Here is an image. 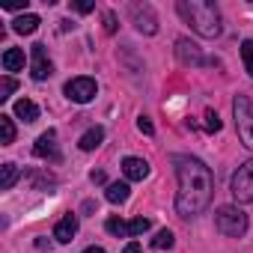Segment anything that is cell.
I'll return each instance as SVG.
<instances>
[{
	"instance_id": "484cf974",
	"label": "cell",
	"mask_w": 253,
	"mask_h": 253,
	"mask_svg": "<svg viewBox=\"0 0 253 253\" xmlns=\"http://www.w3.org/2000/svg\"><path fill=\"white\" fill-rule=\"evenodd\" d=\"M72 9H75V12H81V15H86V12H92V9H95V3H92V0H75Z\"/></svg>"
},
{
	"instance_id": "8fae6325",
	"label": "cell",
	"mask_w": 253,
	"mask_h": 253,
	"mask_svg": "<svg viewBox=\"0 0 253 253\" xmlns=\"http://www.w3.org/2000/svg\"><path fill=\"white\" fill-rule=\"evenodd\" d=\"M75 235H78V214H72V211H69V214H63V217H60V223L54 226V238H57L60 244H69Z\"/></svg>"
},
{
	"instance_id": "9c48e42d",
	"label": "cell",
	"mask_w": 253,
	"mask_h": 253,
	"mask_svg": "<svg viewBox=\"0 0 253 253\" xmlns=\"http://www.w3.org/2000/svg\"><path fill=\"white\" fill-rule=\"evenodd\" d=\"M33 155H36V158L60 161V155H57V131H54V128H48L45 134H39V140L33 143Z\"/></svg>"
},
{
	"instance_id": "7402d4cb",
	"label": "cell",
	"mask_w": 253,
	"mask_h": 253,
	"mask_svg": "<svg viewBox=\"0 0 253 253\" xmlns=\"http://www.w3.org/2000/svg\"><path fill=\"white\" fill-rule=\"evenodd\" d=\"M241 60H244L247 75L253 78V39H244V42H241Z\"/></svg>"
},
{
	"instance_id": "f546056e",
	"label": "cell",
	"mask_w": 253,
	"mask_h": 253,
	"mask_svg": "<svg viewBox=\"0 0 253 253\" xmlns=\"http://www.w3.org/2000/svg\"><path fill=\"white\" fill-rule=\"evenodd\" d=\"M122 253H140V244L137 241H131V244H125V250Z\"/></svg>"
},
{
	"instance_id": "2e32d148",
	"label": "cell",
	"mask_w": 253,
	"mask_h": 253,
	"mask_svg": "<svg viewBox=\"0 0 253 253\" xmlns=\"http://www.w3.org/2000/svg\"><path fill=\"white\" fill-rule=\"evenodd\" d=\"M3 69H6V72L24 69V51H21V48H6V51H3Z\"/></svg>"
},
{
	"instance_id": "d6986e66",
	"label": "cell",
	"mask_w": 253,
	"mask_h": 253,
	"mask_svg": "<svg viewBox=\"0 0 253 253\" xmlns=\"http://www.w3.org/2000/svg\"><path fill=\"white\" fill-rule=\"evenodd\" d=\"M18 182V167L15 164H3L0 167V191H9Z\"/></svg>"
},
{
	"instance_id": "52a82bcc",
	"label": "cell",
	"mask_w": 253,
	"mask_h": 253,
	"mask_svg": "<svg viewBox=\"0 0 253 253\" xmlns=\"http://www.w3.org/2000/svg\"><path fill=\"white\" fill-rule=\"evenodd\" d=\"M30 57H33V60H30V75H33V81H48V78L54 75V63L48 60V48H45L42 42H36Z\"/></svg>"
},
{
	"instance_id": "9a60e30c",
	"label": "cell",
	"mask_w": 253,
	"mask_h": 253,
	"mask_svg": "<svg viewBox=\"0 0 253 253\" xmlns=\"http://www.w3.org/2000/svg\"><path fill=\"white\" fill-rule=\"evenodd\" d=\"M15 116L24 119V122H36V119H39V107H36V101H30V98H18V101H15Z\"/></svg>"
},
{
	"instance_id": "8992f818",
	"label": "cell",
	"mask_w": 253,
	"mask_h": 253,
	"mask_svg": "<svg viewBox=\"0 0 253 253\" xmlns=\"http://www.w3.org/2000/svg\"><path fill=\"white\" fill-rule=\"evenodd\" d=\"M95 92H98V86H95L92 78H72V81L66 84V98L75 101V104H86V101H92Z\"/></svg>"
},
{
	"instance_id": "83f0119b",
	"label": "cell",
	"mask_w": 253,
	"mask_h": 253,
	"mask_svg": "<svg viewBox=\"0 0 253 253\" xmlns=\"http://www.w3.org/2000/svg\"><path fill=\"white\" fill-rule=\"evenodd\" d=\"M27 3H30V0H6V3H3V9H9V12H18V9H27Z\"/></svg>"
},
{
	"instance_id": "d6a6232c",
	"label": "cell",
	"mask_w": 253,
	"mask_h": 253,
	"mask_svg": "<svg viewBox=\"0 0 253 253\" xmlns=\"http://www.w3.org/2000/svg\"><path fill=\"white\" fill-rule=\"evenodd\" d=\"M84 253H104V250H101V247H86Z\"/></svg>"
},
{
	"instance_id": "5b68a950",
	"label": "cell",
	"mask_w": 253,
	"mask_h": 253,
	"mask_svg": "<svg viewBox=\"0 0 253 253\" xmlns=\"http://www.w3.org/2000/svg\"><path fill=\"white\" fill-rule=\"evenodd\" d=\"M229 191H232L235 203H253V158L244 161V164L232 173Z\"/></svg>"
},
{
	"instance_id": "4316f807",
	"label": "cell",
	"mask_w": 253,
	"mask_h": 253,
	"mask_svg": "<svg viewBox=\"0 0 253 253\" xmlns=\"http://www.w3.org/2000/svg\"><path fill=\"white\" fill-rule=\"evenodd\" d=\"M101 21H104V33H116V15L113 12H104Z\"/></svg>"
},
{
	"instance_id": "ac0fdd59",
	"label": "cell",
	"mask_w": 253,
	"mask_h": 253,
	"mask_svg": "<svg viewBox=\"0 0 253 253\" xmlns=\"http://www.w3.org/2000/svg\"><path fill=\"white\" fill-rule=\"evenodd\" d=\"M0 143H3V146L15 143V125H12L9 113H0Z\"/></svg>"
},
{
	"instance_id": "ba28073f",
	"label": "cell",
	"mask_w": 253,
	"mask_h": 253,
	"mask_svg": "<svg viewBox=\"0 0 253 253\" xmlns=\"http://www.w3.org/2000/svg\"><path fill=\"white\" fill-rule=\"evenodd\" d=\"M131 21H134V27H137L140 33H146V36L158 33V18H155L152 6H131Z\"/></svg>"
},
{
	"instance_id": "7c38bea8",
	"label": "cell",
	"mask_w": 253,
	"mask_h": 253,
	"mask_svg": "<svg viewBox=\"0 0 253 253\" xmlns=\"http://www.w3.org/2000/svg\"><path fill=\"white\" fill-rule=\"evenodd\" d=\"M122 173H125V179H131V182H143L149 176V164L143 158H125L122 161Z\"/></svg>"
},
{
	"instance_id": "4dcf8cb0",
	"label": "cell",
	"mask_w": 253,
	"mask_h": 253,
	"mask_svg": "<svg viewBox=\"0 0 253 253\" xmlns=\"http://www.w3.org/2000/svg\"><path fill=\"white\" fill-rule=\"evenodd\" d=\"M89 179H92V182H104V173H101V170H92Z\"/></svg>"
},
{
	"instance_id": "d4e9b609",
	"label": "cell",
	"mask_w": 253,
	"mask_h": 253,
	"mask_svg": "<svg viewBox=\"0 0 253 253\" xmlns=\"http://www.w3.org/2000/svg\"><path fill=\"white\" fill-rule=\"evenodd\" d=\"M206 128H209L211 134H214V131H220V116H217V113H214L211 107L206 110Z\"/></svg>"
},
{
	"instance_id": "1f68e13d",
	"label": "cell",
	"mask_w": 253,
	"mask_h": 253,
	"mask_svg": "<svg viewBox=\"0 0 253 253\" xmlns=\"http://www.w3.org/2000/svg\"><path fill=\"white\" fill-rule=\"evenodd\" d=\"M36 247H39V250H51V244H48L45 238H39V241H36Z\"/></svg>"
},
{
	"instance_id": "f1b7e54d",
	"label": "cell",
	"mask_w": 253,
	"mask_h": 253,
	"mask_svg": "<svg viewBox=\"0 0 253 253\" xmlns=\"http://www.w3.org/2000/svg\"><path fill=\"white\" fill-rule=\"evenodd\" d=\"M137 128H140L143 134H155V128H152V122H149L146 116H140V119H137Z\"/></svg>"
},
{
	"instance_id": "cb8c5ba5",
	"label": "cell",
	"mask_w": 253,
	"mask_h": 253,
	"mask_svg": "<svg viewBox=\"0 0 253 253\" xmlns=\"http://www.w3.org/2000/svg\"><path fill=\"white\" fill-rule=\"evenodd\" d=\"M149 226H152V223H149V217H134V220L128 223V235H131V238H134V235H143Z\"/></svg>"
},
{
	"instance_id": "3957f363",
	"label": "cell",
	"mask_w": 253,
	"mask_h": 253,
	"mask_svg": "<svg viewBox=\"0 0 253 253\" xmlns=\"http://www.w3.org/2000/svg\"><path fill=\"white\" fill-rule=\"evenodd\" d=\"M214 226L229 238H241L247 232V214L238 206H220L214 211Z\"/></svg>"
},
{
	"instance_id": "277c9868",
	"label": "cell",
	"mask_w": 253,
	"mask_h": 253,
	"mask_svg": "<svg viewBox=\"0 0 253 253\" xmlns=\"http://www.w3.org/2000/svg\"><path fill=\"white\" fill-rule=\"evenodd\" d=\"M232 113H235V128H238V137L247 149H253V110H250V98L247 95H238L232 101Z\"/></svg>"
},
{
	"instance_id": "ffe728a7",
	"label": "cell",
	"mask_w": 253,
	"mask_h": 253,
	"mask_svg": "<svg viewBox=\"0 0 253 253\" xmlns=\"http://www.w3.org/2000/svg\"><path fill=\"white\" fill-rule=\"evenodd\" d=\"M107 232L110 235H116V238H125V235H128V223H125L122 217H107Z\"/></svg>"
},
{
	"instance_id": "30bf717a",
	"label": "cell",
	"mask_w": 253,
	"mask_h": 253,
	"mask_svg": "<svg viewBox=\"0 0 253 253\" xmlns=\"http://www.w3.org/2000/svg\"><path fill=\"white\" fill-rule=\"evenodd\" d=\"M176 57L182 66H200L203 63V54L191 39H176Z\"/></svg>"
},
{
	"instance_id": "6da1fadb",
	"label": "cell",
	"mask_w": 253,
	"mask_h": 253,
	"mask_svg": "<svg viewBox=\"0 0 253 253\" xmlns=\"http://www.w3.org/2000/svg\"><path fill=\"white\" fill-rule=\"evenodd\" d=\"M176 179H179V191H176V211L179 217H197L209 209L211 194H214V176L211 170L191 155H176Z\"/></svg>"
},
{
	"instance_id": "44dd1931",
	"label": "cell",
	"mask_w": 253,
	"mask_h": 253,
	"mask_svg": "<svg viewBox=\"0 0 253 253\" xmlns=\"http://www.w3.org/2000/svg\"><path fill=\"white\" fill-rule=\"evenodd\" d=\"M155 250H170L173 247V232L170 229H161V232H155V238L149 241Z\"/></svg>"
},
{
	"instance_id": "603a6c76",
	"label": "cell",
	"mask_w": 253,
	"mask_h": 253,
	"mask_svg": "<svg viewBox=\"0 0 253 253\" xmlns=\"http://www.w3.org/2000/svg\"><path fill=\"white\" fill-rule=\"evenodd\" d=\"M15 89H18V81L9 78V75H3V81H0V101H6Z\"/></svg>"
},
{
	"instance_id": "7a4b0ae2",
	"label": "cell",
	"mask_w": 253,
	"mask_h": 253,
	"mask_svg": "<svg viewBox=\"0 0 253 253\" xmlns=\"http://www.w3.org/2000/svg\"><path fill=\"white\" fill-rule=\"evenodd\" d=\"M179 15L194 27V33H200L203 39H214L220 36V12L211 0H179L176 3Z\"/></svg>"
},
{
	"instance_id": "5bb4252c",
	"label": "cell",
	"mask_w": 253,
	"mask_h": 253,
	"mask_svg": "<svg viewBox=\"0 0 253 253\" xmlns=\"http://www.w3.org/2000/svg\"><path fill=\"white\" fill-rule=\"evenodd\" d=\"M42 21H39V15H33V12H27V15H21V18H15L12 21V30L15 33H21V36H30V33H36V27H39Z\"/></svg>"
},
{
	"instance_id": "e0dca14e",
	"label": "cell",
	"mask_w": 253,
	"mask_h": 253,
	"mask_svg": "<svg viewBox=\"0 0 253 253\" xmlns=\"http://www.w3.org/2000/svg\"><path fill=\"white\" fill-rule=\"evenodd\" d=\"M128 185L125 182H113V185H107V191H104V197H107V203H113V206H119V203H125L128 200Z\"/></svg>"
},
{
	"instance_id": "4fadbf2b",
	"label": "cell",
	"mask_w": 253,
	"mask_h": 253,
	"mask_svg": "<svg viewBox=\"0 0 253 253\" xmlns=\"http://www.w3.org/2000/svg\"><path fill=\"white\" fill-rule=\"evenodd\" d=\"M101 140H104V128H101V125H92V128L78 140V146H81L84 152H92V149H98V146H101Z\"/></svg>"
}]
</instances>
